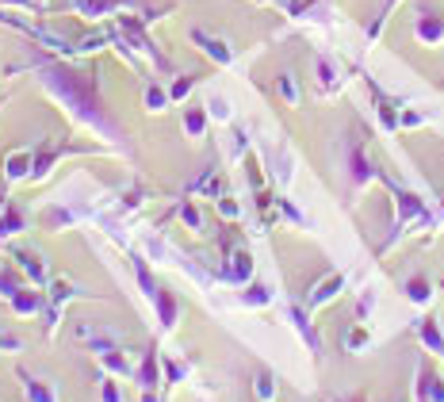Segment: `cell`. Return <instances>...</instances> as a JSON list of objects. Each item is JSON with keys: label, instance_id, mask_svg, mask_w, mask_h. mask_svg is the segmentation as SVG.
Here are the masks:
<instances>
[{"label": "cell", "instance_id": "cell-1", "mask_svg": "<svg viewBox=\"0 0 444 402\" xmlns=\"http://www.w3.org/2000/svg\"><path fill=\"white\" fill-rule=\"evenodd\" d=\"M111 4H119V0H77V8H81V12H89V16H100V12H108Z\"/></svg>", "mask_w": 444, "mask_h": 402}, {"label": "cell", "instance_id": "cell-2", "mask_svg": "<svg viewBox=\"0 0 444 402\" xmlns=\"http://www.w3.org/2000/svg\"><path fill=\"white\" fill-rule=\"evenodd\" d=\"M20 260H23V268H27V272H31L35 280H39V276H42V265H39V257H27V253H23Z\"/></svg>", "mask_w": 444, "mask_h": 402}, {"label": "cell", "instance_id": "cell-9", "mask_svg": "<svg viewBox=\"0 0 444 402\" xmlns=\"http://www.w3.org/2000/svg\"><path fill=\"white\" fill-rule=\"evenodd\" d=\"M211 111H215V115L222 119V115H226V104H222V100H211Z\"/></svg>", "mask_w": 444, "mask_h": 402}, {"label": "cell", "instance_id": "cell-4", "mask_svg": "<svg viewBox=\"0 0 444 402\" xmlns=\"http://www.w3.org/2000/svg\"><path fill=\"white\" fill-rule=\"evenodd\" d=\"M23 169H27V157H23V154L8 161V173H12V176H23Z\"/></svg>", "mask_w": 444, "mask_h": 402}, {"label": "cell", "instance_id": "cell-6", "mask_svg": "<svg viewBox=\"0 0 444 402\" xmlns=\"http://www.w3.org/2000/svg\"><path fill=\"white\" fill-rule=\"evenodd\" d=\"M146 100H149V108H161V104H165V96H161L157 88H149V92H146Z\"/></svg>", "mask_w": 444, "mask_h": 402}, {"label": "cell", "instance_id": "cell-8", "mask_svg": "<svg viewBox=\"0 0 444 402\" xmlns=\"http://www.w3.org/2000/svg\"><path fill=\"white\" fill-rule=\"evenodd\" d=\"M65 295H69V287H65V284H58V287H54V303H62Z\"/></svg>", "mask_w": 444, "mask_h": 402}, {"label": "cell", "instance_id": "cell-7", "mask_svg": "<svg viewBox=\"0 0 444 402\" xmlns=\"http://www.w3.org/2000/svg\"><path fill=\"white\" fill-rule=\"evenodd\" d=\"M200 127H203L200 115H188V130H192V134H200Z\"/></svg>", "mask_w": 444, "mask_h": 402}, {"label": "cell", "instance_id": "cell-5", "mask_svg": "<svg viewBox=\"0 0 444 402\" xmlns=\"http://www.w3.org/2000/svg\"><path fill=\"white\" fill-rule=\"evenodd\" d=\"M16 226H20V219H16V214H8V219H0V234H12Z\"/></svg>", "mask_w": 444, "mask_h": 402}, {"label": "cell", "instance_id": "cell-3", "mask_svg": "<svg viewBox=\"0 0 444 402\" xmlns=\"http://www.w3.org/2000/svg\"><path fill=\"white\" fill-rule=\"evenodd\" d=\"M27 395H31V402H50V395H46L39 383H27Z\"/></svg>", "mask_w": 444, "mask_h": 402}]
</instances>
